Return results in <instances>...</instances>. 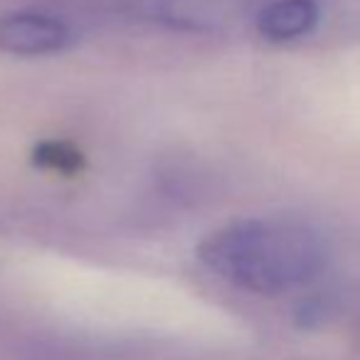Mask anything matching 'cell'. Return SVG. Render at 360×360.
<instances>
[{"instance_id": "6da1fadb", "label": "cell", "mask_w": 360, "mask_h": 360, "mask_svg": "<svg viewBox=\"0 0 360 360\" xmlns=\"http://www.w3.org/2000/svg\"><path fill=\"white\" fill-rule=\"evenodd\" d=\"M207 269L255 294H284L311 284L323 271L328 252L316 230L286 217L240 220L200 245Z\"/></svg>"}, {"instance_id": "7a4b0ae2", "label": "cell", "mask_w": 360, "mask_h": 360, "mask_svg": "<svg viewBox=\"0 0 360 360\" xmlns=\"http://www.w3.org/2000/svg\"><path fill=\"white\" fill-rule=\"evenodd\" d=\"M242 11V0H136L141 20L178 32H222Z\"/></svg>"}, {"instance_id": "3957f363", "label": "cell", "mask_w": 360, "mask_h": 360, "mask_svg": "<svg viewBox=\"0 0 360 360\" xmlns=\"http://www.w3.org/2000/svg\"><path fill=\"white\" fill-rule=\"evenodd\" d=\"M72 32L62 20L37 13H13L0 18V52L15 57H40L70 45Z\"/></svg>"}, {"instance_id": "277c9868", "label": "cell", "mask_w": 360, "mask_h": 360, "mask_svg": "<svg viewBox=\"0 0 360 360\" xmlns=\"http://www.w3.org/2000/svg\"><path fill=\"white\" fill-rule=\"evenodd\" d=\"M319 22L316 0H271L257 13V30L271 42H289L309 35Z\"/></svg>"}, {"instance_id": "5b68a950", "label": "cell", "mask_w": 360, "mask_h": 360, "mask_svg": "<svg viewBox=\"0 0 360 360\" xmlns=\"http://www.w3.org/2000/svg\"><path fill=\"white\" fill-rule=\"evenodd\" d=\"M35 160L40 165H47V168H55L60 173H70V170H77L82 163L79 153L72 150L70 146L65 143H45L35 150Z\"/></svg>"}]
</instances>
